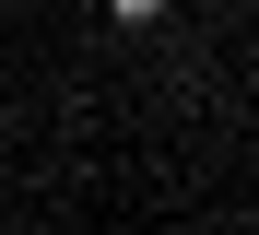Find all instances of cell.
<instances>
[{
    "label": "cell",
    "mask_w": 259,
    "mask_h": 235,
    "mask_svg": "<svg viewBox=\"0 0 259 235\" xmlns=\"http://www.w3.org/2000/svg\"><path fill=\"white\" fill-rule=\"evenodd\" d=\"M106 24H165V0H106Z\"/></svg>",
    "instance_id": "6da1fadb"
}]
</instances>
